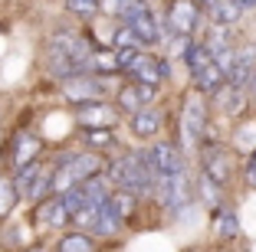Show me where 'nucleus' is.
Segmentation results:
<instances>
[{
  "mask_svg": "<svg viewBox=\"0 0 256 252\" xmlns=\"http://www.w3.org/2000/svg\"><path fill=\"white\" fill-rule=\"evenodd\" d=\"M106 177H108V184H115L118 190L135 193V197H154V187H158V177L151 171L148 157L138 154V151H128L125 157L108 164Z\"/></svg>",
  "mask_w": 256,
  "mask_h": 252,
  "instance_id": "f257e3e1",
  "label": "nucleus"
},
{
  "mask_svg": "<svg viewBox=\"0 0 256 252\" xmlns=\"http://www.w3.org/2000/svg\"><path fill=\"white\" fill-rule=\"evenodd\" d=\"M207 134V102L200 92H190L181 108V151H194Z\"/></svg>",
  "mask_w": 256,
  "mask_h": 252,
  "instance_id": "f03ea898",
  "label": "nucleus"
},
{
  "mask_svg": "<svg viewBox=\"0 0 256 252\" xmlns=\"http://www.w3.org/2000/svg\"><path fill=\"white\" fill-rule=\"evenodd\" d=\"M62 95L76 105L106 102V75L82 72V75H72V79H62Z\"/></svg>",
  "mask_w": 256,
  "mask_h": 252,
  "instance_id": "7ed1b4c3",
  "label": "nucleus"
},
{
  "mask_svg": "<svg viewBox=\"0 0 256 252\" xmlns=\"http://www.w3.org/2000/svg\"><path fill=\"white\" fill-rule=\"evenodd\" d=\"M154 177H174V174H184V151L171 141H154V148L144 151Z\"/></svg>",
  "mask_w": 256,
  "mask_h": 252,
  "instance_id": "20e7f679",
  "label": "nucleus"
},
{
  "mask_svg": "<svg viewBox=\"0 0 256 252\" xmlns=\"http://www.w3.org/2000/svg\"><path fill=\"white\" fill-rule=\"evenodd\" d=\"M200 23V7L197 0H171V10H168V26H171L174 36H190Z\"/></svg>",
  "mask_w": 256,
  "mask_h": 252,
  "instance_id": "39448f33",
  "label": "nucleus"
},
{
  "mask_svg": "<svg viewBox=\"0 0 256 252\" xmlns=\"http://www.w3.org/2000/svg\"><path fill=\"white\" fill-rule=\"evenodd\" d=\"M76 121L89 131V128H112L118 121V108L108 102H86L76 105Z\"/></svg>",
  "mask_w": 256,
  "mask_h": 252,
  "instance_id": "423d86ee",
  "label": "nucleus"
},
{
  "mask_svg": "<svg viewBox=\"0 0 256 252\" xmlns=\"http://www.w3.org/2000/svg\"><path fill=\"white\" fill-rule=\"evenodd\" d=\"M128 75L138 79V85H154V89H158L161 82L168 79V62L154 59V56H148V52H138V59L132 62Z\"/></svg>",
  "mask_w": 256,
  "mask_h": 252,
  "instance_id": "0eeeda50",
  "label": "nucleus"
},
{
  "mask_svg": "<svg viewBox=\"0 0 256 252\" xmlns=\"http://www.w3.org/2000/svg\"><path fill=\"white\" fill-rule=\"evenodd\" d=\"M256 75V46H246V49H236V59H234V69L226 72V85L234 89H246Z\"/></svg>",
  "mask_w": 256,
  "mask_h": 252,
  "instance_id": "6e6552de",
  "label": "nucleus"
},
{
  "mask_svg": "<svg viewBox=\"0 0 256 252\" xmlns=\"http://www.w3.org/2000/svg\"><path fill=\"white\" fill-rule=\"evenodd\" d=\"M36 220L43 223V226H50V230H60V226H66V223H69V210H66V203H62L60 193H53V197L40 200Z\"/></svg>",
  "mask_w": 256,
  "mask_h": 252,
  "instance_id": "1a4fd4ad",
  "label": "nucleus"
},
{
  "mask_svg": "<svg viewBox=\"0 0 256 252\" xmlns=\"http://www.w3.org/2000/svg\"><path fill=\"white\" fill-rule=\"evenodd\" d=\"M161 125H164V111L151 108V105H144V108H138L135 115H132V131H135L138 138H154V134L161 131Z\"/></svg>",
  "mask_w": 256,
  "mask_h": 252,
  "instance_id": "9d476101",
  "label": "nucleus"
},
{
  "mask_svg": "<svg viewBox=\"0 0 256 252\" xmlns=\"http://www.w3.org/2000/svg\"><path fill=\"white\" fill-rule=\"evenodd\" d=\"M204 174L214 180V184H226L230 180V154L220 148L204 151Z\"/></svg>",
  "mask_w": 256,
  "mask_h": 252,
  "instance_id": "9b49d317",
  "label": "nucleus"
},
{
  "mask_svg": "<svg viewBox=\"0 0 256 252\" xmlns=\"http://www.w3.org/2000/svg\"><path fill=\"white\" fill-rule=\"evenodd\" d=\"M118 233H122V220L115 216V210L108 207V203H102L96 223L89 226V236L92 239H112V236H118Z\"/></svg>",
  "mask_w": 256,
  "mask_h": 252,
  "instance_id": "f8f14e48",
  "label": "nucleus"
},
{
  "mask_svg": "<svg viewBox=\"0 0 256 252\" xmlns=\"http://www.w3.org/2000/svg\"><path fill=\"white\" fill-rule=\"evenodd\" d=\"M154 95H158L154 85H128V89L118 92V105H122V108H128V115H135V111L144 108Z\"/></svg>",
  "mask_w": 256,
  "mask_h": 252,
  "instance_id": "ddd939ff",
  "label": "nucleus"
},
{
  "mask_svg": "<svg viewBox=\"0 0 256 252\" xmlns=\"http://www.w3.org/2000/svg\"><path fill=\"white\" fill-rule=\"evenodd\" d=\"M43 151V141H40L36 134H16V144H14V171L16 167H26L33 164Z\"/></svg>",
  "mask_w": 256,
  "mask_h": 252,
  "instance_id": "4468645a",
  "label": "nucleus"
},
{
  "mask_svg": "<svg viewBox=\"0 0 256 252\" xmlns=\"http://www.w3.org/2000/svg\"><path fill=\"white\" fill-rule=\"evenodd\" d=\"M214 102H217V108L224 115H243V108H246L243 89H234V85H224L220 92H214Z\"/></svg>",
  "mask_w": 256,
  "mask_h": 252,
  "instance_id": "2eb2a0df",
  "label": "nucleus"
},
{
  "mask_svg": "<svg viewBox=\"0 0 256 252\" xmlns=\"http://www.w3.org/2000/svg\"><path fill=\"white\" fill-rule=\"evenodd\" d=\"M207 3V10H210V20L220 23V26H230V23L240 20L243 7L236 3V0H204Z\"/></svg>",
  "mask_w": 256,
  "mask_h": 252,
  "instance_id": "dca6fc26",
  "label": "nucleus"
},
{
  "mask_svg": "<svg viewBox=\"0 0 256 252\" xmlns=\"http://www.w3.org/2000/svg\"><path fill=\"white\" fill-rule=\"evenodd\" d=\"M194 85H197V92H210V95H214V92H220L226 85V75L220 72V69L214 66V59H210L204 69L194 72Z\"/></svg>",
  "mask_w": 256,
  "mask_h": 252,
  "instance_id": "f3484780",
  "label": "nucleus"
},
{
  "mask_svg": "<svg viewBox=\"0 0 256 252\" xmlns=\"http://www.w3.org/2000/svg\"><path fill=\"white\" fill-rule=\"evenodd\" d=\"M128 30L135 33L138 46H151V43H158V39H161V33H158V23H154V16H151V13L138 16L135 23H128Z\"/></svg>",
  "mask_w": 256,
  "mask_h": 252,
  "instance_id": "a211bd4d",
  "label": "nucleus"
},
{
  "mask_svg": "<svg viewBox=\"0 0 256 252\" xmlns=\"http://www.w3.org/2000/svg\"><path fill=\"white\" fill-rule=\"evenodd\" d=\"M40 171H43V164H40V161L26 164V167H16V171H14V187H16V197H30V190H33V184H36Z\"/></svg>",
  "mask_w": 256,
  "mask_h": 252,
  "instance_id": "6ab92c4d",
  "label": "nucleus"
},
{
  "mask_svg": "<svg viewBox=\"0 0 256 252\" xmlns=\"http://www.w3.org/2000/svg\"><path fill=\"white\" fill-rule=\"evenodd\" d=\"M56 252H96V239L89 233H66V236L56 243Z\"/></svg>",
  "mask_w": 256,
  "mask_h": 252,
  "instance_id": "aec40b11",
  "label": "nucleus"
},
{
  "mask_svg": "<svg viewBox=\"0 0 256 252\" xmlns=\"http://www.w3.org/2000/svg\"><path fill=\"white\" fill-rule=\"evenodd\" d=\"M151 13L148 0H118V10H115V16L122 20V26H128V23H135L138 16Z\"/></svg>",
  "mask_w": 256,
  "mask_h": 252,
  "instance_id": "412c9836",
  "label": "nucleus"
},
{
  "mask_svg": "<svg viewBox=\"0 0 256 252\" xmlns=\"http://www.w3.org/2000/svg\"><path fill=\"white\" fill-rule=\"evenodd\" d=\"M214 226H217L220 239H236V236H240V216H236L234 210H217Z\"/></svg>",
  "mask_w": 256,
  "mask_h": 252,
  "instance_id": "4be33fe9",
  "label": "nucleus"
},
{
  "mask_svg": "<svg viewBox=\"0 0 256 252\" xmlns=\"http://www.w3.org/2000/svg\"><path fill=\"white\" fill-rule=\"evenodd\" d=\"M108 207L115 210V216H118L122 223L132 220V213H135V193H128V190H112V197H108Z\"/></svg>",
  "mask_w": 256,
  "mask_h": 252,
  "instance_id": "5701e85b",
  "label": "nucleus"
},
{
  "mask_svg": "<svg viewBox=\"0 0 256 252\" xmlns=\"http://www.w3.org/2000/svg\"><path fill=\"white\" fill-rule=\"evenodd\" d=\"M20 200L16 197V187H14V177H7V174H0V216H7L10 210H14V203Z\"/></svg>",
  "mask_w": 256,
  "mask_h": 252,
  "instance_id": "b1692460",
  "label": "nucleus"
},
{
  "mask_svg": "<svg viewBox=\"0 0 256 252\" xmlns=\"http://www.w3.org/2000/svg\"><path fill=\"white\" fill-rule=\"evenodd\" d=\"M184 62H188L190 75H194L197 69H204L207 62H210V52H207V46H204V43H190V49L184 52Z\"/></svg>",
  "mask_w": 256,
  "mask_h": 252,
  "instance_id": "393cba45",
  "label": "nucleus"
},
{
  "mask_svg": "<svg viewBox=\"0 0 256 252\" xmlns=\"http://www.w3.org/2000/svg\"><path fill=\"white\" fill-rule=\"evenodd\" d=\"M66 10L72 16H79V20H92V16L102 10V3H98V0H66Z\"/></svg>",
  "mask_w": 256,
  "mask_h": 252,
  "instance_id": "a878e982",
  "label": "nucleus"
},
{
  "mask_svg": "<svg viewBox=\"0 0 256 252\" xmlns=\"http://www.w3.org/2000/svg\"><path fill=\"white\" fill-rule=\"evenodd\" d=\"M200 200L207 203V207H210L214 213L220 210V184H214V180L207 177V174H200Z\"/></svg>",
  "mask_w": 256,
  "mask_h": 252,
  "instance_id": "bb28decb",
  "label": "nucleus"
},
{
  "mask_svg": "<svg viewBox=\"0 0 256 252\" xmlns=\"http://www.w3.org/2000/svg\"><path fill=\"white\" fill-rule=\"evenodd\" d=\"M112 141H115L112 128H89V131H86V144H89V151L112 148Z\"/></svg>",
  "mask_w": 256,
  "mask_h": 252,
  "instance_id": "cd10ccee",
  "label": "nucleus"
},
{
  "mask_svg": "<svg viewBox=\"0 0 256 252\" xmlns=\"http://www.w3.org/2000/svg\"><path fill=\"white\" fill-rule=\"evenodd\" d=\"M92 72H96V75H112V72H118L115 52H92Z\"/></svg>",
  "mask_w": 256,
  "mask_h": 252,
  "instance_id": "c85d7f7f",
  "label": "nucleus"
},
{
  "mask_svg": "<svg viewBox=\"0 0 256 252\" xmlns=\"http://www.w3.org/2000/svg\"><path fill=\"white\" fill-rule=\"evenodd\" d=\"M246 184L256 190V154L250 157V164H246Z\"/></svg>",
  "mask_w": 256,
  "mask_h": 252,
  "instance_id": "c756f323",
  "label": "nucleus"
},
{
  "mask_svg": "<svg viewBox=\"0 0 256 252\" xmlns=\"http://www.w3.org/2000/svg\"><path fill=\"white\" fill-rule=\"evenodd\" d=\"M102 7H106V13H115L118 10V0H102Z\"/></svg>",
  "mask_w": 256,
  "mask_h": 252,
  "instance_id": "7c9ffc66",
  "label": "nucleus"
},
{
  "mask_svg": "<svg viewBox=\"0 0 256 252\" xmlns=\"http://www.w3.org/2000/svg\"><path fill=\"white\" fill-rule=\"evenodd\" d=\"M236 3H240L243 10H253V7H256V0H236Z\"/></svg>",
  "mask_w": 256,
  "mask_h": 252,
  "instance_id": "2f4dec72",
  "label": "nucleus"
},
{
  "mask_svg": "<svg viewBox=\"0 0 256 252\" xmlns=\"http://www.w3.org/2000/svg\"><path fill=\"white\" fill-rule=\"evenodd\" d=\"M250 89H253V98H256V75H253V82H250Z\"/></svg>",
  "mask_w": 256,
  "mask_h": 252,
  "instance_id": "473e14b6",
  "label": "nucleus"
},
{
  "mask_svg": "<svg viewBox=\"0 0 256 252\" xmlns=\"http://www.w3.org/2000/svg\"><path fill=\"white\" fill-rule=\"evenodd\" d=\"M26 252H46V249H40V246H36V249H26Z\"/></svg>",
  "mask_w": 256,
  "mask_h": 252,
  "instance_id": "72a5a7b5",
  "label": "nucleus"
}]
</instances>
